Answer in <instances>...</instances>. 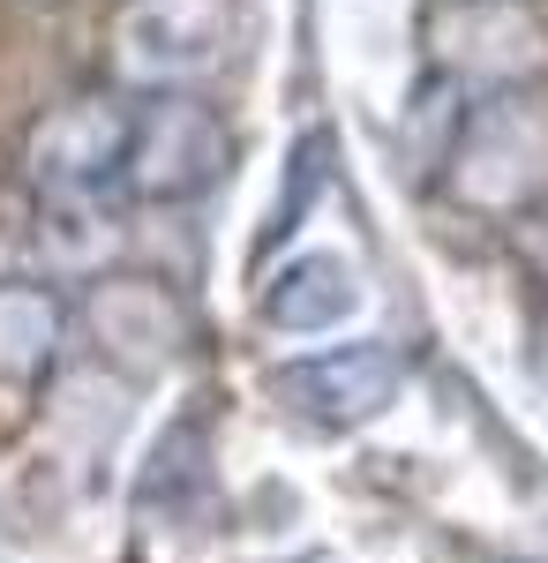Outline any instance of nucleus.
Segmentation results:
<instances>
[{"instance_id": "obj_1", "label": "nucleus", "mask_w": 548, "mask_h": 563, "mask_svg": "<svg viewBox=\"0 0 548 563\" xmlns=\"http://www.w3.org/2000/svg\"><path fill=\"white\" fill-rule=\"evenodd\" d=\"M233 45L226 0H121L113 15V68L128 90H188Z\"/></svg>"}, {"instance_id": "obj_2", "label": "nucleus", "mask_w": 548, "mask_h": 563, "mask_svg": "<svg viewBox=\"0 0 548 563\" xmlns=\"http://www.w3.org/2000/svg\"><path fill=\"white\" fill-rule=\"evenodd\" d=\"M128 129H135V106H113V98H76V106L45 113L23 151L39 196L45 203L128 196Z\"/></svg>"}, {"instance_id": "obj_3", "label": "nucleus", "mask_w": 548, "mask_h": 563, "mask_svg": "<svg viewBox=\"0 0 548 563\" xmlns=\"http://www.w3.org/2000/svg\"><path fill=\"white\" fill-rule=\"evenodd\" d=\"M233 158V143L218 129L211 106H196L188 90H166L158 106H135V129H128V196H151V203H173V196H196L211 188Z\"/></svg>"}, {"instance_id": "obj_4", "label": "nucleus", "mask_w": 548, "mask_h": 563, "mask_svg": "<svg viewBox=\"0 0 548 563\" xmlns=\"http://www.w3.org/2000/svg\"><path fill=\"white\" fill-rule=\"evenodd\" d=\"M451 180L481 211L526 203L548 180V113H534V98H489V113L465 121V151Z\"/></svg>"}, {"instance_id": "obj_5", "label": "nucleus", "mask_w": 548, "mask_h": 563, "mask_svg": "<svg viewBox=\"0 0 548 563\" xmlns=\"http://www.w3.org/2000/svg\"><path fill=\"white\" fill-rule=\"evenodd\" d=\"M398 384H406V368H398L391 346H338V353L294 361L278 376V398L316 429H353V421H376L398 398Z\"/></svg>"}, {"instance_id": "obj_6", "label": "nucleus", "mask_w": 548, "mask_h": 563, "mask_svg": "<svg viewBox=\"0 0 548 563\" xmlns=\"http://www.w3.org/2000/svg\"><path fill=\"white\" fill-rule=\"evenodd\" d=\"M84 323L113 361H135V368H151V361H166L180 346V308L151 278H106L84 301Z\"/></svg>"}, {"instance_id": "obj_7", "label": "nucleus", "mask_w": 548, "mask_h": 563, "mask_svg": "<svg viewBox=\"0 0 548 563\" xmlns=\"http://www.w3.org/2000/svg\"><path fill=\"white\" fill-rule=\"evenodd\" d=\"M353 278H346V263H331V256H308V263H294L278 286H271V323L278 331H331V323H346L353 316Z\"/></svg>"}, {"instance_id": "obj_8", "label": "nucleus", "mask_w": 548, "mask_h": 563, "mask_svg": "<svg viewBox=\"0 0 548 563\" xmlns=\"http://www.w3.org/2000/svg\"><path fill=\"white\" fill-rule=\"evenodd\" d=\"M61 346V308L39 286H0V368L8 376H39Z\"/></svg>"}, {"instance_id": "obj_9", "label": "nucleus", "mask_w": 548, "mask_h": 563, "mask_svg": "<svg viewBox=\"0 0 548 563\" xmlns=\"http://www.w3.org/2000/svg\"><path fill=\"white\" fill-rule=\"evenodd\" d=\"M121 196H76V203H45V249L68 271H90L121 249Z\"/></svg>"}]
</instances>
